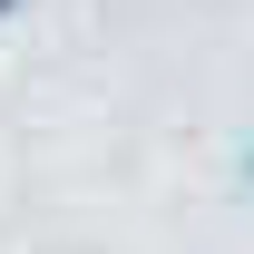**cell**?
I'll list each match as a JSON object with an SVG mask.
<instances>
[{"instance_id":"cell-1","label":"cell","mask_w":254,"mask_h":254,"mask_svg":"<svg viewBox=\"0 0 254 254\" xmlns=\"http://www.w3.org/2000/svg\"><path fill=\"white\" fill-rule=\"evenodd\" d=\"M0 10H10V0H0Z\"/></svg>"}]
</instances>
